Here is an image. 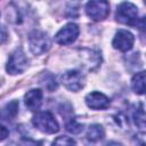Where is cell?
<instances>
[{
  "label": "cell",
  "instance_id": "cell-1",
  "mask_svg": "<svg viewBox=\"0 0 146 146\" xmlns=\"http://www.w3.org/2000/svg\"><path fill=\"white\" fill-rule=\"evenodd\" d=\"M32 124L41 132L52 135L59 130V124L52 113L50 112H38L32 117Z\"/></svg>",
  "mask_w": 146,
  "mask_h": 146
},
{
  "label": "cell",
  "instance_id": "cell-2",
  "mask_svg": "<svg viewBox=\"0 0 146 146\" xmlns=\"http://www.w3.org/2000/svg\"><path fill=\"white\" fill-rule=\"evenodd\" d=\"M139 13L136 5L132 2H121L115 13V19L124 25L137 26L139 21Z\"/></svg>",
  "mask_w": 146,
  "mask_h": 146
},
{
  "label": "cell",
  "instance_id": "cell-3",
  "mask_svg": "<svg viewBox=\"0 0 146 146\" xmlns=\"http://www.w3.org/2000/svg\"><path fill=\"white\" fill-rule=\"evenodd\" d=\"M29 47L34 55H42L47 52L51 47L50 36L40 30H34L29 34Z\"/></svg>",
  "mask_w": 146,
  "mask_h": 146
},
{
  "label": "cell",
  "instance_id": "cell-4",
  "mask_svg": "<svg viewBox=\"0 0 146 146\" xmlns=\"http://www.w3.org/2000/svg\"><path fill=\"white\" fill-rule=\"evenodd\" d=\"M27 67H29V59L25 52L23 51L22 48H17L10 54L6 65V71L11 75H17L25 72Z\"/></svg>",
  "mask_w": 146,
  "mask_h": 146
},
{
  "label": "cell",
  "instance_id": "cell-5",
  "mask_svg": "<svg viewBox=\"0 0 146 146\" xmlns=\"http://www.w3.org/2000/svg\"><path fill=\"white\" fill-rule=\"evenodd\" d=\"M60 81L66 89H68L70 91H73V92H78L84 88L86 76L80 71L70 70V71H66L60 76Z\"/></svg>",
  "mask_w": 146,
  "mask_h": 146
},
{
  "label": "cell",
  "instance_id": "cell-6",
  "mask_svg": "<svg viewBox=\"0 0 146 146\" xmlns=\"http://www.w3.org/2000/svg\"><path fill=\"white\" fill-rule=\"evenodd\" d=\"M86 14L95 22L104 21L110 14V3L103 0L89 1L86 5Z\"/></svg>",
  "mask_w": 146,
  "mask_h": 146
},
{
  "label": "cell",
  "instance_id": "cell-7",
  "mask_svg": "<svg viewBox=\"0 0 146 146\" xmlns=\"http://www.w3.org/2000/svg\"><path fill=\"white\" fill-rule=\"evenodd\" d=\"M80 34V29L75 23H67L55 35V41L58 44L67 46L73 43Z\"/></svg>",
  "mask_w": 146,
  "mask_h": 146
},
{
  "label": "cell",
  "instance_id": "cell-8",
  "mask_svg": "<svg viewBox=\"0 0 146 146\" xmlns=\"http://www.w3.org/2000/svg\"><path fill=\"white\" fill-rule=\"evenodd\" d=\"M133 43H135V36L128 30H119L112 40L113 48L123 52L129 51L133 47Z\"/></svg>",
  "mask_w": 146,
  "mask_h": 146
},
{
  "label": "cell",
  "instance_id": "cell-9",
  "mask_svg": "<svg viewBox=\"0 0 146 146\" xmlns=\"http://www.w3.org/2000/svg\"><path fill=\"white\" fill-rule=\"evenodd\" d=\"M84 102H86V104H87V106L89 108L97 110V111L98 110H105L111 104L110 98L105 94H103L100 91H91V92H89L86 96Z\"/></svg>",
  "mask_w": 146,
  "mask_h": 146
},
{
  "label": "cell",
  "instance_id": "cell-10",
  "mask_svg": "<svg viewBox=\"0 0 146 146\" xmlns=\"http://www.w3.org/2000/svg\"><path fill=\"white\" fill-rule=\"evenodd\" d=\"M42 99H43V94L40 89H31L24 96L25 106L31 112H36L40 108L42 104Z\"/></svg>",
  "mask_w": 146,
  "mask_h": 146
},
{
  "label": "cell",
  "instance_id": "cell-11",
  "mask_svg": "<svg viewBox=\"0 0 146 146\" xmlns=\"http://www.w3.org/2000/svg\"><path fill=\"white\" fill-rule=\"evenodd\" d=\"M18 113V102L17 100H11L3 108L0 110V120L9 121L16 117Z\"/></svg>",
  "mask_w": 146,
  "mask_h": 146
},
{
  "label": "cell",
  "instance_id": "cell-12",
  "mask_svg": "<svg viewBox=\"0 0 146 146\" xmlns=\"http://www.w3.org/2000/svg\"><path fill=\"white\" fill-rule=\"evenodd\" d=\"M131 88L137 95H144L145 91V72L136 73L131 79Z\"/></svg>",
  "mask_w": 146,
  "mask_h": 146
},
{
  "label": "cell",
  "instance_id": "cell-13",
  "mask_svg": "<svg viewBox=\"0 0 146 146\" xmlns=\"http://www.w3.org/2000/svg\"><path fill=\"white\" fill-rule=\"evenodd\" d=\"M105 136V130L100 124H91L88 130H87V139L90 141H99L104 138Z\"/></svg>",
  "mask_w": 146,
  "mask_h": 146
},
{
  "label": "cell",
  "instance_id": "cell-14",
  "mask_svg": "<svg viewBox=\"0 0 146 146\" xmlns=\"http://www.w3.org/2000/svg\"><path fill=\"white\" fill-rule=\"evenodd\" d=\"M132 117H133L135 124L143 130L145 128V112H144L143 106H140V108L135 110V112L132 114Z\"/></svg>",
  "mask_w": 146,
  "mask_h": 146
},
{
  "label": "cell",
  "instance_id": "cell-15",
  "mask_svg": "<svg viewBox=\"0 0 146 146\" xmlns=\"http://www.w3.org/2000/svg\"><path fill=\"white\" fill-rule=\"evenodd\" d=\"M51 146H76V144H75V140L71 137L59 136L52 141Z\"/></svg>",
  "mask_w": 146,
  "mask_h": 146
},
{
  "label": "cell",
  "instance_id": "cell-16",
  "mask_svg": "<svg viewBox=\"0 0 146 146\" xmlns=\"http://www.w3.org/2000/svg\"><path fill=\"white\" fill-rule=\"evenodd\" d=\"M66 130L71 133H80L83 130V124H81L80 122H78L75 119H72L71 121H68L66 123Z\"/></svg>",
  "mask_w": 146,
  "mask_h": 146
},
{
  "label": "cell",
  "instance_id": "cell-17",
  "mask_svg": "<svg viewBox=\"0 0 146 146\" xmlns=\"http://www.w3.org/2000/svg\"><path fill=\"white\" fill-rule=\"evenodd\" d=\"M19 146H42V143L41 141H38V140H34L32 138L24 137V138L21 139Z\"/></svg>",
  "mask_w": 146,
  "mask_h": 146
},
{
  "label": "cell",
  "instance_id": "cell-18",
  "mask_svg": "<svg viewBox=\"0 0 146 146\" xmlns=\"http://www.w3.org/2000/svg\"><path fill=\"white\" fill-rule=\"evenodd\" d=\"M8 136H9V130H8L5 125L0 124V141L5 140Z\"/></svg>",
  "mask_w": 146,
  "mask_h": 146
},
{
  "label": "cell",
  "instance_id": "cell-19",
  "mask_svg": "<svg viewBox=\"0 0 146 146\" xmlns=\"http://www.w3.org/2000/svg\"><path fill=\"white\" fill-rule=\"evenodd\" d=\"M105 146H123V144H121V143H119V141H114V140H112V141H108Z\"/></svg>",
  "mask_w": 146,
  "mask_h": 146
},
{
  "label": "cell",
  "instance_id": "cell-20",
  "mask_svg": "<svg viewBox=\"0 0 146 146\" xmlns=\"http://www.w3.org/2000/svg\"><path fill=\"white\" fill-rule=\"evenodd\" d=\"M7 146H19V144H18V145H16V144H10V145H7Z\"/></svg>",
  "mask_w": 146,
  "mask_h": 146
}]
</instances>
